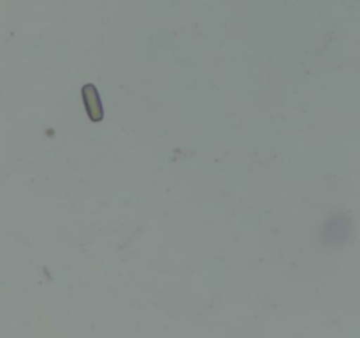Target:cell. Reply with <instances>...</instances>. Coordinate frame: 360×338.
<instances>
[{
  "label": "cell",
  "mask_w": 360,
  "mask_h": 338,
  "mask_svg": "<svg viewBox=\"0 0 360 338\" xmlns=\"http://www.w3.org/2000/svg\"><path fill=\"white\" fill-rule=\"evenodd\" d=\"M81 97H83V104L84 109H86L88 118L94 123L102 122L104 120V106H102L101 94H98L97 87L91 83L83 84V88H81Z\"/></svg>",
  "instance_id": "1"
}]
</instances>
